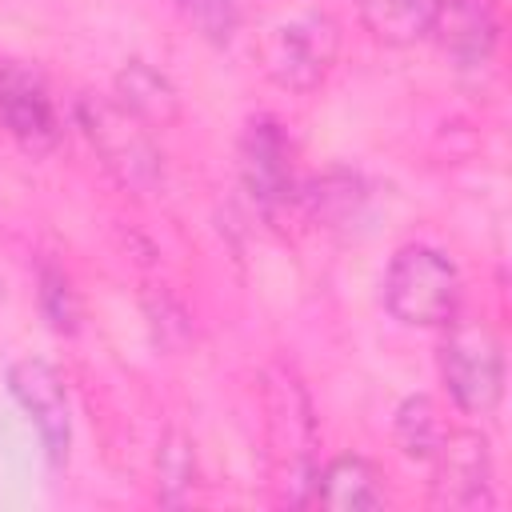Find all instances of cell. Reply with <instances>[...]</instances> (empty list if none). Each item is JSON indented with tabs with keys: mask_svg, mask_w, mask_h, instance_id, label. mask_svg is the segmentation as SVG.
Segmentation results:
<instances>
[{
	"mask_svg": "<svg viewBox=\"0 0 512 512\" xmlns=\"http://www.w3.org/2000/svg\"><path fill=\"white\" fill-rule=\"evenodd\" d=\"M432 504L440 508H492V452L472 428H452L432 448Z\"/></svg>",
	"mask_w": 512,
	"mask_h": 512,
	"instance_id": "obj_6",
	"label": "cell"
},
{
	"mask_svg": "<svg viewBox=\"0 0 512 512\" xmlns=\"http://www.w3.org/2000/svg\"><path fill=\"white\" fill-rule=\"evenodd\" d=\"M180 4H184L188 20H192L208 40H216V44H224V40L236 32V24H240L236 0H180Z\"/></svg>",
	"mask_w": 512,
	"mask_h": 512,
	"instance_id": "obj_17",
	"label": "cell"
},
{
	"mask_svg": "<svg viewBox=\"0 0 512 512\" xmlns=\"http://www.w3.org/2000/svg\"><path fill=\"white\" fill-rule=\"evenodd\" d=\"M264 432H268V468L280 504H308L316 476V420L304 384L272 364L264 372Z\"/></svg>",
	"mask_w": 512,
	"mask_h": 512,
	"instance_id": "obj_1",
	"label": "cell"
},
{
	"mask_svg": "<svg viewBox=\"0 0 512 512\" xmlns=\"http://www.w3.org/2000/svg\"><path fill=\"white\" fill-rule=\"evenodd\" d=\"M384 304L400 324L444 328L460 312V272L428 244H404L384 272Z\"/></svg>",
	"mask_w": 512,
	"mask_h": 512,
	"instance_id": "obj_4",
	"label": "cell"
},
{
	"mask_svg": "<svg viewBox=\"0 0 512 512\" xmlns=\"http://www.w3.org/2000/svg\"><path fill=\"white\" fill-rule=\"evenodd\" d=\"M112 96H116L132 116H140L148 128H164V124H172L176 112H180V96H176V88L168 84V76H160V72L148 68L144 60H132V64H124V68L116 72Z\"/></svg>",
	"mask_w": 512,
	"mask_h": 512,
	"instance_id": "obj_12",
	"label": "cell"
},
{
	"mask_svg": "<svg viewBox=\"0 0 512 512\" xmlns=\"http://www.w3.org/2000/svg\"><path fill=\"white\" fill-rule=\"evenodd\" d=\"M80 128L120 188L144 196L160 184V176H164L160 148L152 144L148 124L140 116H132L116 96L80 100Z\"/></svg>",
	"mask_w": 512,
	"mask_h": 512,
	"instance_id": "obj_3",
	"label": "cell"
},
{
	"mask_svg": "<svg viewBox=\"0 0 512 512\" xmlns=\"http://www.w3.org/2000/svg\"><path fill=\"white\" fill-rule=\"evenodd\" d=\"M0 124L32 152H48L60 140V116L48 88L32 72L4 60H0Z\"/></svg>",
	"mask_w": 512,
	"mask_h": 512,
	"instance_id": "obj_10",
	"label": "cell"
},
{
	"mask_svg": "<svg viewBox=\"0 0 512 512\" xmlns=\"http://www.w3.org/2000/svg\"><path fill=\"white\" fill-rule=\"evenodd\" d=\"M196 484V456H192V440L180 428H168L160 448H156V496L160 504L176 508L188 500Z\"/></svg>",
	"mask_w": 512,
	"mask_h": 512,
	"instance_id": "obj_14",
	"label": "cell"
},
{
	"mask_svg": "<svg viewBox=\"0 0 512 512\" xmlns=\"http://www.w3.org/2000/svg\"><path fill=\"white\" fill-rule=\"evenodd\" d=\"M8 388L16 404L28 412V420L36 424L48 460L64 464L68 444H72V412H68V392H64L60 372L44 360H16L8 368Z\"/></svg>",
	"mask_w": 512,
	"mask_h": 512,
	"instance_id": "obj_8",
	"label": "cell"
},
{
	"mask_svg": "<svg viewBox=\"0 0 512 512\" xmlns=\"http://www.w3.org/2000/svg\"><path fill=\"white\" fill-rule=\"evenodd\" d=\"M440 436H444V428L436 420V404L428 396H408L396 412V444L404 448V456L428 460Z\"/></svg>",
	"mask_w": 512,
	"mask_h": 512,
	"instance_id": "obj_15",
	"label": "cell"
},
{
	"mask_svg": "<svg viewBox=\"0 0 512 512\" xmlns=\"http://www.w3.org/2000/svg\"><path fill=\"white\" fill-rule=\"evenodd\" d=\"M448 336L440 344V376L456 408L492 412L504 396V348L500 336L484 320H448Z\"/></svg>",
	"mask_w": 512,
	"mask_h": 512,
	"instance_id": "obj_5",
	"label": "cell"
},
{
	"mask_svg": "<svg viewBox=\"0 0 512 512\" xmlns=\"http://www.w3.org/2000/svg\"><path fill=\"white\" fill-rule=\"evenodd\" d=\"M40 308L48 316V324L56 332H72L76 328V296H72V284L64 272L56 268H44L40 276Z\"/></svg>",
	"mask_w": 512,
	"mask_h": 512,
	"instance_id": "obj_16",
	"label": "cell"
},
{
	"mask_svg": "<svg viewBox=\"0 0 512 512\" xmlns=\"http://www.w3.org/2000/svg\"><path fill=\"white\" fill-rule=\"evenodd\" d=\"M428 36L456 68H480L500 40V16L492 0H436Z\"/></svg>",
	"mask_w": 512,
	"mask_h": 512,
	"instance_id": "obj_9",
	"label": "cell"
},
{
	"mask_svg": "<svg viewBox=\"0 0 512 512\" xmlns=\"http://www.w3.org/2000/svg\"><path fill=\"white\" fill-rule=\"evenodd\" d=\"M364 28L372 32V40L404 48L428 36L432 28V12L436 0H356Z\"/></svg>",
	"mask_w": 512,
	"mask_h": 512,
	"instance_id": "obj_13",
	"label": "cell"
},
{
	"mask_svg": "<svg viewBox=\"0 0 512 512\" xmlns=\"http://www.w3.org/2000/svg\"><path fill=\"white\" fill-rule=\"evenodd\" d=\"M340 52V24L328 12H296L264 28L256 40V60L272 84L284 92H312L328 80Z\"/></svg>",
	"mask_w": 512,
	"mask_h": 512,
	"instance_id": "obj_2",
	"label": "cell"
},
{
	"mask_svg": "<svg viewBox=\"0 0 512 512\" xmlns=\"http://www.w3.org/2000/svg\"><path fill=\"white\" fill-rule=\"evenodd\" d=\"M384 476L372 460L364 456H336L312 476L308 504L332 508V512H364V508H384Z\"/></svg>",
	"mask_w": 512,
	"mask_h": 512,
	"instance_id": "obj_11",
	"label": "cell"
},
{
	"mask_svg": "<svg viewBox=\"0 0 512 512\" xmlns=\"http://www.w3.org/2000/svg\"><path fill=\"white\" fill-rule=\"evenodd\" d=\"M240 180L248 188V196L276 212L292 200L296 188V172H292V140L284 136V128L272 116H256L244 124L240 136Z\"/></svg>",
	"mask_w": 512,
	"mask_h": 512,
	"instance_id": "obj_7",
	"label": "cell"
}]
</instances>
